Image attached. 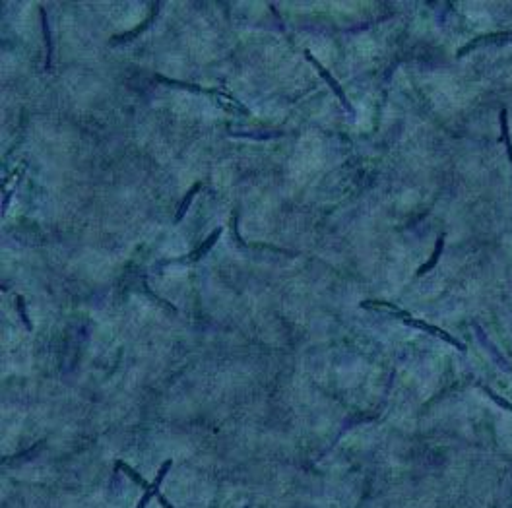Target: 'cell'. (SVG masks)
Returning a JSON list of instances; mask_svg holds the SVG:
<instances>
[{
	"instance_id": "cell-1",
	"label": "cell",
	"mask_w": 512,
	"mask_h": 508,
	"mask_svg": "<svg viewBox=\"0 0 512 508\" xmlns=\"http://www.w3.org/2000/svg\"><path fill=\"white\" fill-rule=\"evenodd\" d=\"M305 57H307V61H309V63L313 64V66L319 70L322 80L332 88V92H334L336 96L340 97V101L344 103V107H346L348 111H352V107H350V103H348V99H346V94H344L342 86L336 82V78H334V76H332V74H330V72H328V70H326V68H324L317 59H315V57H313V53H311V51H305Z\"/></svg>"
},
{
	"instance_id": "cell-2",
	"label": "cell",
	"mask_w": 512,
	"mask_h": 508,
	"mask_svg": "<svg viewBox=\"0 0 512 508\" xmlns=\"http://www.w3.org/2000/svg\"><path fill=\"white\" fill-rule=\"evenodd\" d=\"M222 237V227H218V229H214V233L196 249V251H192L187 258H183V260H191V262H198V260H202L206 254L210 253L212 249H214V245L218 243V239Z\"/></svg>"
},
{
	"instance_id": "cell-3",
	"label": "cell",
	"mask_w": 512,
	"mask_h": 508,
	"mask_svg": "<svg viewBox=\"0 0 512 508\" xmlns=\"http://www.w3.org/2000/svg\"><path fill=\"white\" fill-rule=\"evenodd\" d=\"M202 189V183H194V187L189 189V192L185 194V198H183V202L179 204V208H177V214H175V223L181 222L183 218H185V214H187V210H189V206H191L192 198L198 194V191Z\"/></svg>"
},
{
	"instance_id": "cell-4",
	"label": "cell",
	"mask_w": 512,
	"mask_h": 508,
	"mask_svg": "<svg viewBox=\"0 0 512 508\" xmlns=\"http://www.w3.org/2000/svg\"><path fill=\"white\" fill-rule=\"evenodd\" d=\"M115 470L125 472V474H127V476L130 477L136 485H140V487H142V489H146V491L152 487V483H148L144 477L140 476L136 470H132V468H130L128 464H125L123 460H117V462H115Z\"/></svg>"
},
{
	"instance_id": "cell-5",
	"label": "cell",
	"mask_w": 512,
	"mask_h": 508,
	"mask_svg": "<svg viewBox=\"0 0 512 508\" xmlns=\"http://www.w3.org/2000/svg\"><path fill=\"white\" fill-rule=\"evenodd\" d=\"M158 8H160V2H156V4H154V8H152V14H150V18H148V20H144V22H142V24H140V26H138V28H136L134 32L125 33V35H121V37H113L111 41H113V43H117V41L121 43V41H127V39H132V37H136L138 33L144 32V30H146V28H148V26L152 24V20L156 18V14H158Z\"/></svg>"
},
{
	"instance_id": "cell-6",
	"label": "cell",
	"mask_w": 512,
	"mask_h": 508,
	"mask_svg": "<svg viewBox=\"0 0 512 508\" xmlns=\"http://www.w3.org/2000/svg\"><path fill=\"white\" fill-rule=\"evenodd\" d=\"M41 22H43V35H45V43H47V68H51L53 63V43H51V32H49V22H47V14L41 8Z\"/></svg>"
},
{
	"instance_id": "cell-7",
	"label": "cell",
	"mask_w": 512,
	"mask_h": 508,
	"mask_svg": "<svg viewBox=\"0 0 512 508\" xmlns=\"http://www.w3.org/2000/svg\"><path fill=\"white\" fill-rule=\"evenodd\" d=\"M16 307H18V313H20L22 322L26 324V328H28V330H32V320L28 317V311H26V299H24L22 295H18V297H16Z\"/></svg>"
},
{
	"instance_id": "cell-8",
	"label": "cell",
	"mask_w": 512,
	"mask_h": 508,
	"mask_svg": "<svg viewBox=\"0 0 512 508\" xmlns=\"http://www.w3.org/2000/svg\"><path fill=\"white\" fill-rule=\"evenodd\" d=\"M156 497H158V501H160L161 507L173 508V505H171V503H169V501H167V499H165V497H163V495H161V493H158V495H156Z\"/></svg>"
}]
</instances>
